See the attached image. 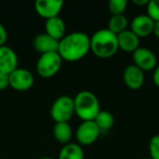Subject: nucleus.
Listing matches in <instances>:
<instances>
[{"label":"nucleus","mask_w":159,"mask_h":159,"mask_svg":"<svg viewBox=\"0 0 159 159\" xmlns=\"http://www.w3.org/2000/svg\"><path fill=\"white\" fill-rule=\"evenodd\" d=\"M133 3L135 6H147L148 0H133Z\"/></svg>","instance_id":"nucleus-27"},{"label":"nucleus","mask_w":159,"mask_h":159,"mask_svg":"<svg viewBox=\"0 0 159 159\" xmlns=\"http://www.w3.org/2000/svg\"><path fill=\"white\" fill-rule=\"evenodd\" d=\"M33 47L39 55H44V53H48V52H55V51H58L59 40L47 35L44 32V33L37 34L34 37Z\"/></svg>","instance_id":"nucleus-13"},{"label":"nucleus","mask_w":159,"mask_h":159,"mask_svg":"<svg viewBox=\"0 0 159 159\" xmlns=\"http://www.w3.org/2000/svg\"><path fill=\"white\" fill-rule=\"evenodd\" d=\"M45 33L47 35L51 36L52 38H55V39L61 40L66 36V22L63 21V19L60 18V16H56V18L46 20V22H45Z\"/></svg>","instance_id":"nucleus-15"},{"label":"nucleus","mask_w":159,"mask_h":159,"mask_svg":"<svg viewBox=\"0 0 159 159\" xmlns=\"http://www.w3.org/2000/svg\"><path fill=\"white\" fill-rule=\"evenodd\" d=\"M52 134L56 141L62 145L71 143L73 136V130L69 122H58L55 123L52 129Z\"/></svg>","instance_id":"nucleus-16"},{"label":"nucleus","mask_w":159,"mask_h":159,"mask_svg":"<svg viewBox=\"0 0 159 159\" xmlns=\"http://www.w3.org/2000/svg\"><path fill=\"white\" fill-rule=\"evenodd\" d=\"M133 64L142 70L144 73L154 71L158 66L157 56L152 50L146 47H139L132 53Z\"/></svg>","instance_id":"nucleus-7"},{"label":"nucleus","mask_w":159,"mask_h":159,"mask_svg":"<svg viewBox=\"0 0 159 159\" xmlns=\"http://www.w3.org/2000/svg\"><path fill=\"white\" fill-rule=\"evenodd\" d=\"M128 26H129V21L124 14H122V16H111V18L108 21V27H107V30H109L115 35H118V34L126 31Z\"/></svg>","instance_id":"nucleus-19"},{"label":"nucleus","mask_w":159,"mask_h":159,"mask_svg":"<svg viewBox=\"0 0 159 159\" xmlns=\"http://www.w3.org/2000/svg\"><path fill=\"white\" fill-rule=\"evenodd\" d=\"M128 1L126 0H110L108 2V10L111 16H122L126 11Z\"/></svg>","instance_id":"nucleus-20"},{"label":"nucleus","mask_w":159,"mask_h":159,"mask_svg":"<svg viewBox=\"0 0 159 159\" xmlns=\"http://www.w3.org/2000/svg\"><path fill=\"white\" fill-rule=\"evenodd\" d=\"M10 87V82H9V74L0 72V92L6 91V89Z\"/></svg>","instance_id":"nucleus-23"},{"label":"nucleus","mask_w":159,"mask_h":159,"mask_svg":"<svg viewBox=\"0 0 159 159\" xmlns=\"http://www.w3.org/2000/svg\"><path fill=\"white\" fill-rule=\"evenodd\" d=\"M63 60L58 51L39 55L36 62V72L43 79H50L60 71Z\"/></svg>","instance_id":"nucleus-4"},{"label":"nucleus","mask_w":159,"mask_h":159,"mask_svg":"<svg viewBox=\"0 0 159 159\" xmlns=\"http://www.w3.org/2000/svg\"><path fill=\"white\" fill-rule=\"evenodd\" d=\"M93 121L98 126L100 132H104V131L110 130L113 126V124H115V117H113V115L110 111L100 110L99 113L96 116Z\"/></svg>","instance_id":"nucleus-18"},{"label":"nucleus","mask_w":159,"mask_h":159,"mask_svg":"<svg viewBox=\"0 0 159 159\" xmlns=\"http://www.w3.org/2000/svg\"><path fill=\"white\" fill-rule=\"evenodd\" d=\"M8 40V32L6 27L0 23V47L5 46Z\"/></svg>","instance_id":"nucleus-24"},{"label":"nucleus","mask_w":159,"mask_h":159,"mask_svg":"<svg viewBox=\"0 0 159 159\" xmlns=\"http://www.w3.org/2000/svg\"><path fill=\"white\" fill-rule=\"evenodd\" d=\"M100 130L94 121H82L75 130V139L79 145L89 146L94 144L100 136Z\"/></svg>","instance_id":"nucleus-6"},{"label":"nucleus","mask_w":159,"mask_h":159,"mask_svg":"<svg viewBox=\"0 0 159 159\" xmlns=\"http://www.w3.org/2000/svg\"><path fill=\"white\" fill-rule=\"evenodd\" d=\"M142 159H152L150 157H146V158H142Z\"/></svg>","instance_id":"nucleus-29"},{"label":"nucleus","mask_w":159,"mask_h":159,"mask_svg":"<svg viewBox=\"0 0 159 159\" xmlns=\"http://www.w3.org/2000/svg\"><path fill=\"white\" fill-rule=\"evenodd\" d=\"M154 21L147 14H139L134 16L130 22V31H132L137 37L146 38L152 34L154 29Z\"/></svg>","instance_id":"nucleus-10"},{"label":"nucleus","mask_w":159,"mask_h":159,"mask_svg":"<svg viewBox=\"0 0 159 159\" xmlns=\"http://www.w3.org/2000/svg\"><path fill=\"white\" fill-rule=\"evenodd\" d=\"M74 102L69 95H61L52 102L50 108L51 119L58 122H69L74 116Z\"/></svg>","instance_id":"nucleus-5"},{"label":"nucleus","mask_w":159,"mask_h":159,"mask_svg":"<svg viewBox=\"0 0 159 159\" xmlns=\"http://www.w3.org/2000/svg\"><path fill=\"white\" fill-rule=\"evenodd\" d=\"M158 56H159V46H158Z\"/></svg>","instance_id":"nucleus-30"},{"label":"nucleus","mask_w":159,"mask_h":159,"mask_svg":"<svg viewBox=\"0 0 159 159\" xmlns=\"http://www.w3.org/2000/svg\"><path fill=\"white\" fill-rule=\"evenodd\" d=\"M19 68V58L16 52L11 47H0V72L10 74Z\"/></svg>","instance_id":"nucleus-12"},{"label":"nucleus","mask_w":159,"mask_h":159,"mask_svg":"<svg viewBox=\"0 0 159 159\" xmlns=\"http://www.w3.org/2000/svg\"><path fill=\"white\" fill-rule=\"evenodd\" d=\"M91 51V36L84 32H73L66 34L59 40L58 53L66 62H76L83 59Z\"/></svg>","instance_id":"nucleus-1"},{"label":"nucleus","mask_w":159,"mask_h":159,"mask_svg":"<svg viewBox=\"0 0 159 159\" xmlns=\"http://www.w3.org/2000/svg\"><path fill=\"white\" fill-rule=\"evenodd\" d=\"M152 81H154V84L159 89V63L152 71Z\"/></svg>","instance_id":"nucleus-25"},{"label":"nucleus","mask_w":159,"mask_h":159,"mask_svg":"<svg viewBox=\"0 0 159 159\" xmlns=\"http://www.w3.org/2000/svg\"><path fill=\"white\" fill-rule=\"evenodd\" d=\"M148 152L152 159H159V134H156L149 139Z\"/></svg>","instance_id":"nucleus-22"},{"label":"nucleus","mask_w":159,"mask_h":159,"mask_svg":"<svg viewBox=\"0 0 159 159\" xmlns=\"http://www.w3.org/2000/svg\"><path fill=\"white\" fill-rule=\"evenodd\" d=\"M146 12L147 16L152 19L154 22L159 21V0H148L146 6Z\"/></svg>","instance_id":"nucleus-21"},{"label":"nucleus","mask_w":159,"mask_h":159,"mask_svg":"<svg viewBox=\"0 0 159 159\" xmlns=\"http://www.w3.org/2000/svg\"><path fill=\"white\" fill-rule=\"evenodd\" d=\"M39 159H53V158H51V157H42Z\"/></svg>","instance_id":"nucleus-28"},{"label":"nucleus","mask_w":159,"mask_h":159,"mask_svg":"<svg viewBox=\"0 0 159 159\" xmlns=\"http://www.w3.org/2000/svg\"><path fill=\"white\" fill-rule=\"evenodd\" d=\"M10 87L16 92H26L35 83L33 73L24 68H18L9 74Z\"/></svg>","instance_id":"nucleus-8"},{"label":"nucleus","mask_w":159,"mask_h":159,"mask_svg":"<svg viewBox=\"0 0 159 159\" xmlns=\"http://www.w3.org/2000/svg\"><path fill=\"white\" fill-rule=\"evenodd\" d=\"M74 113L82 121H93L99 113L100 102L98 97L91 91H81L73 97Z\"/></svg>","instance_id":"nucleus-3"},{"label":"nucleus","mask_w":159,"mask_h":159,"mask_svg":"<svg viewBox=\"0 0 159 159\" xmlns=\"http://www.w3.org/2000/svg\"><path fill=\"white\" fill-rule=\"evenodd\" d=\"M85 154L84 149L81 145L77 143H71L66 144L62 146L60 149L59 155H58V159H84Z\"/></svg>","instance_id":"nucleus-17"},{"label":"nucleus","mask_w":159,"mask_h":159,"mask_svg":"<svg viewBox=\"0 0 159 159\" xmlns=\"http://www.w3.org/2000/svg\"><path fill=\"white\" fill-rule=\"evenodd\" d=\"M124 84L132 91H139L143 87L145 83V74L142 70H139L134 64L128 66L122 74Z\"/></svg>","instance_id":"nucleus-11"},{"label":"nucleus","mask_w":159,"mask_h":159,"mask_svg":"<svg viewBox=\"0 0 159 159\" xmlns=\"http://www.w3.org/2000/svg\"><path fill=\"white\" fill-rule=\"evenodd\" d=\"M62 0H36L34 3L35 11L40 18L45 20L59 16L62 8H63Z\"/></svg>","instance_id":"nucleus-9"},{"label":"nucleus","mask_w":159,"mask_h":159,"mask_svg":"<svg viewBox=\"0 0 159 159\" xmlns=\"http://www.w3.org/2000/svg\"><path fill=\"white\" fill-rule=\"evenodd\" d=\"M91 51L102 59L113 57L119 51L117 35L107 29L96 31L91 36Z\"/></svg>","instance_id":"nucleus-2"},{"label":"nucleus","mask_w":159,"mask_h":159,"mask_svg":"<svg viewBox=\"0 0 159 159\" xmlns=\"http://www.w3.org/2000/svg\"><path fill=\"white\" fill-rule=\"evenodd\" d=\"M152 35L155 36L156 38L159 39V21L158 22L154 23V29H152Z\"/></svg>","instance_id":"nucleus-26"},{"label":"nucleus","mask_w":159,"mask_h":159,"mask_svg":"<svg viewBox=\"0 0 159 159\" xmlns=\"http://www.w3.org/2000/svg\"><path fill=\"white\" fill-rule=\"evenodd\" d=\"M117 39L119 50L133 53L137 48H139V40L141 39L129 29L122 33L118 34Z\"/></svg>","instance_id":"nucleus-14"}]
</instances>
